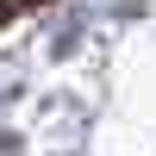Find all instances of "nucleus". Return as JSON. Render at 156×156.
<instances>
[{
  "label": "nucleus",
  "instance_id": "obj_1",
  "mask_svg": "<svg viewBox=\"0 0 156 156\" xmlns=\"http://www.w3.org/2000/svg\"><path fill=\"white\" fill-rule=\"evenodd\" d=\"M0 6H31V0H0Z\"/></svg>",
  "mask_w": 156,
  "mask_h": 156
}]
</instances>
